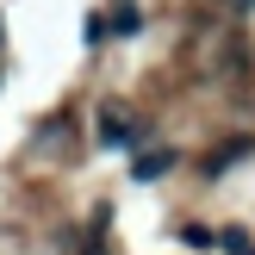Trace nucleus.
I'll list each match as a JSON object with an SVG mask.
<instances>
[{
    "mask_svg": "<svg viewBox=\"0 0 255 255\" xmlns=\"http://www.w3.org/2000/svg\"><path fill=\"white\" fill-rule=\"evenodd\" d=\"M100 143H112V149H131L137 143V125H131V112H125V106H112V100H106V106H100Z\"/></svg>",
    "mask_w": 255,
    "mask_h": 255,
    "instance_id": "obj_1",
    "label": "nucleus"
},
{
    "mask_svg": "<svg viewBox=\"0 0 255 255\" xmlns=\"http://www.w3.org/2000/svg\"><path fill=\"white\" fill-rule=\"evenodd\" d=\"M174 168V149H143V156H137V181H162V174H168Z\"/></svg>",
    "mask_w": 255,
    "mask_h": 255,
    "instance_id": "obj_2",
    "label": "nucleus"
},
{
    "mask_svg": "<svg viewBox=\"0 0 255 255\" xmlns=\"http://www.w3.org/2000/svg\"><path fill=\"white\" fill-rule=\"evenodd\" d=\"M249 149H255L249 137H237V143H224V149H212V156H206V174H224V168H231L237 156H249Z\"/></svg>",
    "mask_w": 255,
    "mask_h": 255,
    "instance_id": "obj_3",
    "label": "nucleus"
},
{
    "mask_svg": "<svg viewBox=\"0 0 255 255\" xmlns=\"http://www.w3.org/2000/svg\"><path fill=\"white\" fill-rule=\"evenodd\" d=\"M112 31H119V37H131V31H137V6H131V0H119V12H112Z\"/></svg>",
    "mask_w": 255,
    "mask_h": 255,
    "instance_id": "obj_4",
    "label": "nucleus"
},
{
    "mask_svg": "<svg viewBox=\"0 0 255 255\" xmlns=\"http://www.w3.org/2000/svg\"><path fill=\"white\" fill-rule=\"evenodd\" d=\"M181 243H187V249H212V243H218V237H212L206 224H181Z\"/></svg>",
    "mask_w": 255,
    "mask_h": 255,
    "instance_id": "obj_5",
    "label": "nucleus"
},
{
    "mask_svg": "<svg viewBox=\"0 0 255 255\" xmlns=\"http://www.w3.org/2000/svg\"><path fill=\"white\" fill-rule=\"evenodd\" d=\"M81 31H87V44H106V19H100V12H87V25H81Z\"/></svg>",
    "mask_w": 255,
    "mask_h": 255,
    "instance_id": "obj_6",
    "label": "nucleus"
}]
</instances>
